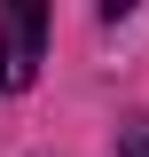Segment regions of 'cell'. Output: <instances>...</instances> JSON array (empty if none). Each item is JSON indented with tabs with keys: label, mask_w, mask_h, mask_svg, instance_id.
Instances as JSON below:
<instances>
[{
	"label": "cell",
	"mask_w": 149,
	"mask_h": 157,
	"mask_svg": "<svg viewBox=\"0 0 149 157\" xmlns=\"http://www.w3.org/2000/svg\"><path fill=\"white\" fill-rule=\"evenodd\" d=\"M39 47H47V8L16 0L0 16V86H32L39 78Z\"/></svg>",
	"instance_id": "6da1fadb"
},
{
	"label": "cell",
	"mask_w": 149,
	"mask_h": 157,
	"mask_svg": "<svg viewBox=\"0 0 149 157\" xmlns=\"http://www.w3.org/2000/svg\"><path fill=\"white\" fill-rule=\"evenodd\" d=\"M118 157H149V126H126L118 134Z\"/></svg>",
	"instance_id": "7a4b0ae2"
}]
</instances>
